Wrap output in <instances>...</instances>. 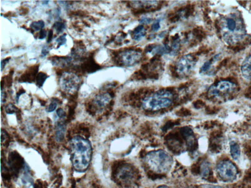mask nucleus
I'll use <instances>...</instances> for the list:
<instances>
[{
  "label": "nucleus",
  "mask_w": 251,
  "mask_h": 188,
  "mask_svg": "<svg viewBox=\"0 0 251 188\" xmlns=\"http://www.w3.org/2000/svg\"><path fill=\"white\" fill-rule=\"evenodd\" d=\"M241 71L245 79L251 80V55L246 58L242 63Z\"/></svg>",
  "instance_id": "ddd939ff"
},
{
  "label": "nucleus",
  "mask_w": 251,
  "mask_h": 188,
  "mask_svg": "<svg viewBox=\"0 0 251 188\" xmlns=\"http://www.w3.org/2000/svg\"><path fill=\"white\" fill-rule=\"evenodd\" d=\"M46 35H47V31L46 30H42L40 31L39 34V39H43L45 38L46 37Z\"/></svg>",
  "instance_id": "2f4dec72"
},
{
  "label": "nucleus",
  "mask_w": 251,
  "mask_h": 188,
  "mask_svg": "<svg viewBox=\"0 0 251 188\" xmlns=\"http://www.w3.org/2000/svg\"><path fill=\"white\" fill-rule=\"evenodd\" d=\"M195 64L194 58L191 55H185L177 63L176 70L179 74L186 75L192 70Z\"/></svg>",
  "instance_id": "39448f33"
},
{
  "label": "nucleus",
  "mask_w": 251,
  "mask_h": 188,
  "mask_svg": "<svg viewBox=\"0 0 251 188\" xmlns=\"http://www.w3.org/2000/svg\"><path fill=\"white\" fill-rule=\"evenodd\" d=\"M111 96L109 93L98 95L94 99V104L99 107H103L111 102Z\"/></svg>",
  "instance_id": "4468645a"
},
{
  "label": "nucleus",
  "mask_w": 251,
  "mask_h": 188,
  "mask_svg": "<svg viewBox=\"0 0 251 188\" xmlns=\"http://www.w3.org/2000/svg\"><path fill=\"white\" fill-rule=\"evenodd\" d=\"M57 114L58 117H60V118H63L66 116V112L62 108H58L57 111Z\"/></svg>",
  "instance_id": "7c9ffc66"
},
{
  "label": "nucleus",
  "mask_w": 251,
  "mask_h": 188,
  "mask_svg": "<svg viewBox=\"0 0 251 188\" xmlns=\"http://www.w3.org/2000/svg\"><path fill=\"white\" fill-rule=\"evenodd\" d=\"M131 139L129 136H125L118 138L116 141L115 148L117 152L124 153L129 149L131 146Z\"/></svg>",
  "instance_id": "9b49d317"
},
{
  "label": "nucleus",
  "mask_w": 251,
  "mask_h": 188,
  "mask_svg": "<svg viewBox=\"0 0 251 188\" xmlns=\"http://www.w3.org/2000/svg\"><path fill=\"white\" fill-rule=\"evenodd\" d=\"M47 78H48L47 75L45 73L43 72H39V73H38L36 77V83L37 86L39 87H42Z\"/></svg>",
  "instance_id": "6ab92c4d"
},
{
  "label": "nucleus",
  "mask_w": 251,
  "mask_h": 188,
  "mask_svg": "<svg viewBox=\"0 0 251 188\" xmlns=\"http://www.w3.org/2000/svg\"><path fill=\"white\" fill-rule=\"evenodd\" d=\"M211 62L210 61H208L205 62L203 65L202 66L201 69V71L202 72H205L209 71L211 67Z\"/></svg>",
  "instance_id": "cd10ccee"
},
{
  "label": "nucleus",
  "mask_w": 251,
  "mask_h": 188,
  "mask_svg": "<svg viewBox=\"0 0 251 188\" xmlns=\"http://www.w3.org/2000/svg\"><path fill=\"white\" fill-rule=\"evenodd\" d=\"M53 30H50L49 32V33H48V38H47V43L50 42L51 41H52V39H53Z\"/></svg>",
  "instance_id": "f704fd0d"
},
{
  "label": "nucleus",
  "mask_w": 251,
  "mask_h": 188,
  "mask_svg": "<svg viewBox=\"0 0 251 188\" xmlns=\"http://www.w3.org/2000/svg\"><path fill=\"white\" fill-rule=\"evenodd\" d=\"M226 27L229 31H234L236 28V23L234 19L228 17L226 21Z\"/></svg>",
  "instance_id": "412c9836"
},
{
  "label": "nucleus",
  "mask_w": 251,
  "mask_h": 188,
  "mask_svg": "<svg viewBox=\"0 0 251 188\" xmlns=\"http://www.w3.org/2000/svg\"><path fill=\"white\" fill-rule=\"evenodd\" d=\"M5 110L7 114H12L17 112L18 111V109L13 104H9L6 106Z\"/></svg>",
  "instance_id": "393cba45"
},
{
  "label": "nucleus",
  "mask_w": 251,
  "mask_h": 188,
  "mask_svg": "<svg viewBox=\"0 0 251 188\" xmlns=\"http://www.w3.org/2000/svg\"><path fill=\"white\" fill-rule=\"evenodd\" d=\"M63 188V187H62V188Z\"/></svg>",
  "instance_id": "a19ab883"
},
{
  "label": "nucleus",
  "mask_w": 251,
  "mask_h": 188,
  "mask_svg": "<svg viewBox=\"0 0 251 188\" xmlns=\"http://www.w3.org/2000/svg\"><path fill=\"white\" fill-rule=\"evenodd\" d=\"M230 152L232 158L237 160L240 155V148L236 142H232L230 144Z\"/></svg>",
  "instance_id": "f3484780"
},
{
  "label": "nucleus",
  "mask_w": 251,
  "mask_h": 188,
  "mask_svg": "<svg viewBox=\"0 0 251 188\" xmlns=\"http://www.w3.org/2000/svg\"><path fill=\"white\" fill-rule=\"evenodd\" d=\"M25 90H24L23 88L19 90V91L16 94V99H17V101L18 100L20 96L22 95V94H23L25 93Z\"/></svg>",
  "instance_id": "c9c22d12"
},
{
  "label": "nucleus",
  "mask_w": 251,
  "mask_h": 188,
  "mask_svg": "<svg viewBox=\"0 0 251 188\" xmlns=\"http://www.w3.org/2000/svg\"><path fill=\"white\" fill-rule=\"evenodd\" d=\"M66 34H64L62 36H61L60 37H58L57 39L56 42L58 44L57 45V48H60L62 45L65 44L66 43L67 39H66Z\"/></svg>",
  "instance_id": "a878e982"
},
{
  "label": "nucleus",
  "mask_w": 251,
  "mask_h": 188,
  "mask_svg": "<svg viewBox=\"0 0 251 188\" xmlns=\"http://www.w3.org/2000/svg\"><path fill=\"white\" fill-rule=\"evenodd\" d=\"M157 188H169V187H167V186H165V185H162V186H160V187H158Z\"/></svg>",
  "instance_id": "58836bf2"
},
{
  "label": "nucleus",
  "mask_w": 251,
  "mask_h": 188,
  "mask_svg": "<svg viewBox=\"0 0 251 188\" xmlns=\"http://www.w3.org/2000/svg\"><path fill=\"white\" fill-rule=\"evenodd\" d=\"M10 57H7L6 58V59L5 60H2L1 62V70L2 71V69L3 68L5 67V66H6V64L9 61V60H10Z\"/></svg>",
  "instance_id": "72a5a7b5"
},
{
  "label": "nucleus",
  "mask_w": 251,
  "mask_h": 188,
  "mask_svg": "<svg viewBox=\"0 0 251 188\" xmlns=\"http://www.w3.org/2000/svg\"><path fill=\"white\" fill-rule=\"evenodd\" d=\"M180 47V41L178 38H177L175 40H174L172 44L173 51H177L178 50Z\"/></svg>",
  "instance_id": "c85d7f7f"
},
{
  "label": "nucleus",
  "mask_w": 251,
  "mask_h": 188,
  "mask_svg": "<svg viewBox=\"0 0 251 188\" xmlns=\"http://www.w3.org/2000/svg\"><path fill=\"white\" fill-rule=\"evenodd\" d=\"M9 165L10 169L14 172H18L21 169L24 167V161L18 153L12 152L9 156Z\"/></svg>",
  "instance_id": "1a4fd4ad"
},
{
  "label": "nucleus",
  "mask_w": 251,
  "mask_h": 188,
  "mask_svg": "<svg viewBox=\"0 0 251 188\" xmlns=\"http://www.w3.org/2000/svg\"><path fill=\"white\" fill-rule=\"evenodd\" d=\"M64 75L62 76V87L63 89L66 91H72L74 89H76L78 87V83L79 80L76 75L71 73H66Z\"/></svg>",
  "instance_id": "6e6552de"
},
{
  "label": "nucleus",
  "mask_w": 251,
  "mask_h": 188,
  "mask_svg": "<svg viewBox=\"0 0 251 188\" xmlns=\"http://www.w3.org/2000/svg\"><path fill=\"white\" fill-rule=\"evenodd\" d=\"M141 58V53L135 51H128L121 54V61L127 66L135 65L140 61Z\"/></svg>",
  "instance_id": "0eeeda50"
},
{
  "label": "nucleus",
  "mask_w": 251,
  "mask_h": 188,
  "mask_svg": "<svg viewBox=\"0 0 251 188\" xmlns=\"http://www.w3.org/2000/svg\"><path fill=\"white\" fill-rule=\"evenodd\" d=\"M172 101L173 95L170 92L160 91L146 98L142 106L148 110H157L168 107Z\"/></svg>",
  "instance_id": "7ed1b4c3"
},
{
  "label": "nucleus",
  "mask_w": 251,
  "mask_h": 188,
  "mask_svg": "<svg viewBox=\"0 0 251 188\" xmlns=\"http://www.w3.org/2000/svg\"><path fill=\"white\" fill-rule=\"evenodd\" d=\"M235 87L234 83L227 80H223L218 82L216 85L210 87L209 89V93L212 96H219L223 94L231 92Z\"/></svg>",
  "instance_id": "423d86ee"
},
{
  "label": "nucleus",
  "mask_w": 251,
  "mask_h": 188,
  "mask_svg": "<svg viewBox=\"0 0 251 188\" xmlns=\"http://www.w3.org/2000/svg\"><path fill=\"white\" fill-rule=\"evenodd\" d=\"M66 128V124L64 123L60 122L57 123L56 129V139L57 142H62L63 140Z\"/></svg>",
  "instance_id": "2eb2a0df"
},
{
  "label": "nucleus",
  "mask_w": 251,
  "mask_h": 188,
  "mask_svg": "<svg viewBox=\"0 0 251 188\" xmlns=\"http://www.w3.org/2000/svg\"><path fill=\"white\" fill-rule=\"evenodd\" d=\"M53 27L56 31L57 32L58 34H60V33H62L65 30L66 25L64 23L58 21V22H56L54 24Z\"/></svg>",
  "instance_id": "5701e85b"
},
{
  "label": "nucleus",
  "mask_w": 251,
  "mask_h": 188,
  "mask_svg": "<svg viewBox=\"0 0 251 188\" xmlns=\"http://www.w3.org/2000/svg\"><path fill=\"white\" fill-rule=\"evenodd\" d=\"M160 27V20H156L154 23H153L152 26V30L154 31H158Z\"/></svg>",
  "instance_id": "c756f323"
},
{
  "label": "nucleus",
  "mask_w": 251,
  "mask_h": 188,
  "mask_svg": "<svg viewBox=\"0 0 251 188\" xmlns=\"http://www.w3.org/2000/svg\"><path fill=\"white\" fill-rule=\"evenodd\" d=\"M179 160L182 164L185 165H188L190 164V159L187 153H183V154H181L180 156Z\"/></svg>",
  "instance_id": "b1692460"
},
{
  "label": "nucleus",
  "mask_w": 251,
  "mask_h": 188,
  "mask_svg": "<svg viewBox=\"0 0 251 188\" xmlns=\"http://www.w3.org/2000/svg\"><path fill=\"white\" fill-rule=\"evenodd\" d=\"M146 34V30L144 27L142 25L139 26L134 31V39L136 40H140Z\"/></svg>",
  "instance_id": "a211bd4d"
},
{
  "label": "nucleus",
  "mask_w": 251,
  "mask_h": 188,
  "mask_svg": "<svg viewBox=\"0 0 251 188\" xmlns=\"http://www.w3.org/2000/svg\"><path fill=\"white\" fill-rule=\"evenodd\" d=\"M210 165L207 162H204L201 166V175L203 177H207L210 172Z\"/></svg>",
  "instance_id": "aec40b11"
},
{
  "label": "nucleus",
  "mask_w": 251,
  "mask_h": 188,
  "mask_svg": "<svg viewBox=\"0 0 251 188\" xmlns=\"http://www.w3.org/2000/svg\"><path fill=\"white\" fill-rule=\"evenodd\" d=\"M53 102H51L50 105H49L48 108V112H52L55 110L56 109L57 107V99H54Z\"/></svg>",
  "instance_id": "bb28decb"
},
{
  "label": "nucleus",
  "mask_w": 251,
  "mask_h": 188,
  "mask_svg": "<svg viewBox=\"0 0 251 188\" xmlns=\"http://www.w3.org/2000/svg\"><path fill=\"white\" fill-rule=\"evenodd\" d=\"M217 171L223 180L232 181L238 176V171L235 166L229 161H223L217 165Z\"/></svg>",
  "instance_id": "20e7f679"
},
{
  "label": "nucleus",
  "mask_w": 251,
  "mask_h": 188,
  "mask_svg": "<svg viewBox=\"0 0 251 188\" xmlns=\"http://www.w3.org/2000/svg\"><path fill=\"white\" fill-rule=\"evenodd\" d=\"M146 161L150 168L158 173L168 172L174 163L171 155L161 149L149 153L146 156Z\"/></svg>",
  "instance_id": "f03ea898"
},
{
  "label": "nucleus",
  "mask_w": 251,
  "mask_h": 188,
  "mask_svg": "<svg viewBox=\"0 0 251 188\" xmlns=\"http://www.w3.org/2000/svg\"><path fill=\"white\" fill-rule=\"evenodd\" d=\"M71 161L78 172L86 171L89 165L92 156V147L89 141L76 136L71 140Z\"/></svg>",
  "instance_id": "f257e3e1"
},
{
  "label": "nucleus",
  "mask_w": 251,
  "mask_h": 188,
  "mask_svg": "<svg viewBox=\"0 0 251 188\" xmlns=\"http://www.w3.org/2000/svg\"><path fill=\"white\" fill-rule=\"evenodd\" d=\"M45 26V22L43 20H39L32 22L31 25V27L35 31H41Z\"/></svg>",
  "instance_id": "4be33fe9"
},
{
  "label": "nucleus",
  "mask_w": 251,
  "mask_h": 188,
  "mask_svg": "<svg viewBox=\"0 0 251 188\" xmlns=\"http://www.w3.org/2000/svg\"><path fill=\"white\" fill-rule=\"evenodd\" d=\"M151 52L153 54L158 55H165L170 52V48L166 44L159 45L154 47L151 50Z\"/></svg>",
  "instance_id": "dca6fc26"
},
{
  "label": "nucleus",
  "mask_w": 251,
  "mask_h": 188,
  "mask_svg": "<svg viewBox=\"0 0 251 188\" xmlns=\"http://www.w3.org/2000/svg\"><path fill=\"white\" fill-rule=\"evenodd\" d=\"M118 177L123 182H128L132 179L133 172L131 168L128 166H123L118 172Z\"/></svg>",
  "instance_id": "f8f14e48"
},
{
  "label": "nucleus",
  "mask_w": 251,
  "mask_h": 188,
  "mask_svg": "<svg viewBox=\"0 0 251 188\" xmlns=\"http://www.w3.org/2000/svg\"><path fill=\"white\" fill-rule=\"evenodd\" d=\"M43 3H44V5H47L48 4V2H49V1H43L42 2Z\"/></svg>",
  "instance_id": "ea45409f"
},
{
  "label": "nucleus",
  "mask_w": 251,
  "mask_h": 188,
  "mask_svg": "<svg viewBox=\"0 0 251 188\" xmlns=\"http://www.w3.org/2000/svg\"><path fill=\"white\" fill-rule=\"evenodd\" d=\"M39 65H35L30 67L27 71L21 75L19 80V82L32 83L36 80Z\"/></svg>",
  "instance_id": "9d476101"
},
{
  "label": "nucleus",
  "mask_w": 251,
  "mask_h": 188,
  "mask_svg": "<svg viewBox=\"0 0 251 188\" xmlns=\"http://www.w3.org/2000/svg\"><path fill=\"white\" fill-rule=\"evenodd\" d=\"M151 22H152V19L149 17H143L140 20V23H142V24H149Z\"/></svg>",
  "instance_id": "473e14b6"
},
{
  "label": "nucleus",
  "mask_w": 251,
  "mask_h": 188,
  "mask_svg": "<svg viewBox=\"0 0 251 188\" xmlns=\"http://www.w3.org/2000/svg\"><path fill=\"white\" fill-rule=\"evenodd\" d=\"M203 188H223L218 186H214V185H205L204 186Z\"/></svg>",
  "instance_id": "4c0bfd02"
},
{
  "label": "nucleus",
  "mask_w": 251,
  "mask_h": 188,
  "mask_svg": "<svg viewBox=\"0 0 251 188\" xmlns=\"http://www.w3.org/2000/svg\"><path fill=\"white\" fill-rule=\"evenodd\" d=\"M49 53V51L48 50H47V49H45V48H44L42 50L41 54L43 55V56H45Z\"/></svg>",
  "instance_id": "e433bc0d"
}]
</instances>
